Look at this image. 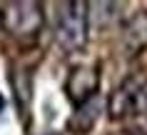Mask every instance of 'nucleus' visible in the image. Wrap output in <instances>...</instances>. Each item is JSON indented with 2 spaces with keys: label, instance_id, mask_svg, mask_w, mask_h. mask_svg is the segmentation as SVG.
Segmentation results:
<instances>
[{
  "label": "nucleus",
  "instance_id": "obj_1",
  "mask_svg": "<svg viewBox=\"0 0 147 135\" xmlns=\"http://www.w3.org/2000/svg\"><path fill=\"white\" fill-rule=\"evenodd\" d=\"M87 10H90V5L82 0H72V3L62 5V13L57 15L55 35L65 50L78 53L87 45V20H90Z\"/></svg>",
  "mask_w": 147,
  "mask_h": 135
},
{
  "label": "nucleus",
  "instance_id": "obj_2",
  "mask_svg": "<svg viewBox=\"0 0 147 135\" xmlns=\"http://www.w3.org/2000/svg\"><path fill=\"white\" fill-rule=\"evenodd\" d=\"M0 20L13 38H35L42 30V13L38 3H10L0 13Z\"/></svg>",
  "mask_w": 147,
  "mask_h": 135
},
{
  "label": "nucleus",
  "instance_id": "obj_3",
  "mask_svg": "<svg viewBox=\"0 0 147 135\" xmlns=\"http://www.w3.org/2000/svg\"><path fill=\"white\" fill-rule=\"evenodd\" d=\"M100 88V73L92 65H75L65 78V98L75 108H82L95 98Z\"/></svg>",
  "mask_w": 147,
  "mask_h": 135
},
{
  "label": "nucleus",
  "instance_id": "obj_4",
  "mask_svg": "<svg viewBox=\"0 0 147 135\" xmlns=\"http://www.w3.org/2000/svg\"><path fill=\"white\" fill-rule=\"evenodd\" d=\"M140 83L142 80L127 78L120 88L112 90V95L107 100V113L112 120H122L130 115H140L137 113V93H140Z\"/></svg>",
  "mask_w": 147,
  "mask_h": 135
},
{
  "label": "nucleus",
  "instance_id": "obj_5",
  "mask_svg": "<svg viewBox=\"0 0 147 135\" xmlns=\"http://www.w3.org/2000/svg\"><path fill=\"white\" fill-rule=\"evenodd\" d=\"M122 45L130 55H140L142 50H147V13H137L127 20L122 33Z\"/></svg>",
  "mask_w": 147,
  "mask_h": 135
},
{
  "label": "nucleus",
  "instance_id": "obj_6",
  "mask_svg": "<svg viewBox=\"0 0 147 135\" xmlns=\"http://www.w3.org/2000/svg\"><path fill=\"white\" fill-rule=\"evenodd\" d=\"M97 110H100V108H97L95 100H90V103L82 105V108H75V113H72L70 120H67V133L87 135L95 128V123H97Z\"/></svg>",
  "mask_w": 147,
  "mask_h": 135
},
{
  "label": "nucleus",
  "instance_id": "obj_7",
  "mask_svg": "<svg viewBox=\"0 0 147 135\" xmlns=\"http://www.w3.org/2000/svg\"><path fill=\"white\" fill-rule=\"evenodd\" d=\"M110 135H147V130H140V128H132V130H117V133Z\"/></svg>",
  "mask_w": 147,
  "mask_h": 135
},
{
  "label": "nucleus",
  "instance_id": "obj_8",
  "mask_svg": "<svg viewBox=\"0 0 147 135\" xmlns=\"http://www.w3.org/2000/svg\"><path fill=\"white\" fill-rule=\"evenodd\" d=\"M3 110H5V98H3V93H0V115H3Z\"/></svg>",
  "mask_w": 147,
  "mask_h": 135
}]
</instances>
